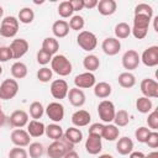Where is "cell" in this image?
Instances as JSON below:
<instances>
[{
    "label": "cell",
    "instance_id": "f907efd6",
    "mask_svg": "<svg viewBox=\"0 0 158 158\" xmlns=\"http://www.w3.org/2000/svg\"><path fill=\"white\" fill-rule=\"evenodd\" d=\"M74 11H80L84 9V0H69Z\"/></svg>",
    "mask_w": 158,
    "mask_h": 158
},
{
    "label": "cell",
    "instance_id": "ab89813d",
    "mask_svg": "<svg viewBox=\"0 0 158 158\" xmlns=\"http://www.w3.org/2000/svg\"><path fill=\"white\" fill-rule=\"evenodd\" d=\"M69 25V28L73 30V31H80L83 30L84 25H85V21H84V17L80 16V15H73L68 22Z\"/></svg>",
    "mask_w": 158,
    "mask_h": 158
},
{
    "label": "cell",
    "instance_id": "b9f144b4",
    "mask_svg": "<svg viewBox=\"0 0 158 158\" xmlns=\"http://www.w3.org/2000/svg\"><path fill=\"white\" fill-rule=\"evenodd\" d=\"M52 77H53V72L48 67H42L37 72V79L41 83H48L49 80H52Z\"/></svg>",
    "mask_w": 158,
    "mask_h": 158
},
{
    "label": "cell",
    "instance_id": "5bb4252c",
    "mask_svg": "<svg viewBox=\"0 0 158 158\" xmlns=\"http://www.w3.org/2000/svg\"><path fill=\"white\" fill-rule=\"evenodd\" d=\"M96 84V79L95 75L90 72H85L81 74H78L74 78V85L78 89H89L93 88Z\"/></svg>",
    "mask_w": 158,
    "mask_h": 158
},
{
    "label": "cell",
    "instance_id": "d590c367",
    "mask_svg": "<svg viewBox=\"0 0 158 158\" xmlns=\"http://www.w3.org/2000/svg\"><path fill=\"white\" fill-rule=\"evenodd\" d=\"M114 125L117 127H125L128 125L130 122V115L126 110H118L115 112V117H114Z\"/></svg>",
    "mask_w": 158,
    "mask_h": 158
},
{
    "label": "cell",
    "instance_id": "836d02e7",
    "mask_svg": "<svg viewBox=\"0 0 158 158\" xmlns=\"http://www.w3.org/2000/svg\"><path fill=\"white\" fill-rule=\"evenodd\" d=\"M33 19H35V12H33V10L31 7H22L19 11V16H17L19 22L28 25V23H31L33 21Z\"/></svg>",
    "mask_w": 158,
    "mask_h": 158
},
{
    "label": "cell",
    "instance_id": "816d5d0a",
    "mask_svg": "<svg viewBox=\"0 0 158 158\" xmlns=\"http://www.w3.org/2000/svg\"><path fill=\"white\" fill-rule=\"evenodd\" d=\"M98 2H99L98 0H84V9H88V10L94 9L98 6Z\"/></svg>",
    "mask_w": 158,
    "mask_h": 158
},
{
    "label": "cell",
    "instance_id": "6125c7cd",
    "mask_svg": "<svg viewBox=\"0 0 158 158\" xmlns=\"http://www.w3.org/2000/svg\"><path fill=\"white\" fill-rule=\"evenodd\" d=\"M0 109H1V104H0Z\"/></svg>",
    "mask_w": 158,
    "mask_h": 158
},
{
    "label": "cell",
    "instance_id": "277c9868",
    "mask_svg": "<svg viewBox=\"0 0 158 158\" xmlns=\"http://www.w3.org/2000/svg\"><path fill=\"white\" fill-rule=\"evenodd\" d=\"M19 20L15 16H6L1 21L0 35L5 38H12L16 36L19 31Z\"/></svg>",
    "mask_w": 158,
    "mask_h": 158
},
{
    "label": "cell",
    "instance_id": "7dc6e473",
    "mask_svg": "<svg viewBox=\"0 0 158 158\" xmlns=\"http://www.w3.org/2000/svg\"><path fill=\"white\" fill-rule=\"evenodd\" d=\"M146 144L151 148H157L158 147V132L157 131H151V133L147 137Z\"/></svg>",
    "mask_w": 158,
    "mask_h": 158
},
{
    "label": "cell",
    "instance_id": "603a6c76",
    "mask_svg": "<svg viewBox=\"0 0 158 158\" xmlns=\"http://www.w3.org/2000/svg\"><path fill=\"white\" fill-rule=\"evenodd\" d=\"M69 25L65 20H57L52 25V32L54 37L57 38H63L69 33Z\"/></svg>",
    "mask_w": 158,
    "mask_h": 158
},
{
    "label": "cell",
    "instance_id": "3957f363",
    "mask_svg": "<svg viewBox=\"0 0 158 158\" xmlns=\"http://www.w3.org/2000/svg\"><path fill=\"white\" fill-rule=\"evenodd\" d=\"M73 144L68 142L64 137H62L59 141H53L48 147H47V154L49 158H63L64 154L73 149Z\"/></svg>",
    "mask_w": 158,
    "mask_h": 158
},
{
    "label": "cell",
    "instance_id": "d6986e66",
    "mask_svg": "<svg viewBox=\"0 0 158 158\" xmlns=\"http://www.w3.org/2000/svg\"><path fill=\"white\" fill-rule=\"evenodd\" d=\"M68 100L69 102L75 106V107H81L84 104H85V100H86V96L84 94V91L81 89H78V88H72L69 89L68 91Z\"/></svg>",
    "mask_w": 158,
    "mask_h": 158
},
{
    "label": "cell",
    "instance_id": "4dcf8cb0",
    "mask_svg": "<svg viewBox=\"0 0 158 158\" xmlns=\"http://www.w3.org/2000/svg\"><path fill=\"white\" fill-rule=\"evenodd\" d=\"M43 51H46L47 53H49L51 56H56V53L59 49V42L54 38V37H46L42 42V48Z\"/></svg>",
    "mask_w": 158,
    "mask_h": 158
},
{
    "label": "cell",
    "instance_id": "f5cc1de1",
    "mask_svg": "<svg viewBox=\"0 0 158 158\" xmlns=\"http://www.w3.org/2000/svg\"><path fill=\"white\" fill-rule=\"evenodd\" d=\"M130 158H146V154L139 152V151H135V152L132 151L130 153Z\"/></svg>",
    "mask_w": 158,
    "mask_h": 158
},
{
    "label": "cell",
    "instance_id": "9a60e30c",
    "mask_svg": "<svg viewBox=\"0 0 158 158\" xmlns=\"http://www.w3.org/2000/svg\"><path fill=\"white\" fill-rule=\"evenodd\" d=\"M139 59L147 67L158 65V46H149L148 48H146Z\"/></svg>",
    "mask_w": 158,
    "mask_h": 158
},
{
    "label": "cell",
    "instance_id": "74e56055",
    "mask_svg": "<svg viewBox=\"0 0 158 158\" xmlns=\"http://www.w3.org/2000/svg\"><path fill=\"white\" fill-rule=\"evenodd\" d=\"M44 114V107L40 101H33L30 105V116L33 120H40Z\"/></svg>",
    "mask_w": 158,
    "mask_h": 158
},
{
    "label": "cell",
    "instance_id": "bcb514c9",
    "mask_svg": "<svg viewBox=\"0 0 158 158\" xmlns=\"http://www.w3.org/2000/svg\"><path fill=\"white\" fill-rule=\"evenodd\" d=\"M37 63L38 64H41V65H46V64H48L51 60H52V57L53 56H51L49 53H47L46 51H43V49H40L38 52H37Z\"/></svg>",
    "mask_w": 158,
    "mask_h": 158
},
{
    "label": "cell",
    "instance_id": "ac0fdd59",
    "mask_svg": "<svg viewBox=\"0 0 158 158\" xmlns=\"http://www.w3.org/2000/svg\"><path fill=\"white\" fill-rule=\"evenodd\" d=\"M101 137L95 136V135H88V138L85 141V149L89 154H99L102 149V142Z\"/></svg>",
    "mask_w": 158,
    "mask_h": 158
},
{
    "label": "cell",
    "instance_id": "680465c9",
    "mask_svg": "<svg viewBox=\"0 0 158 158\" xmlns=\"http://www.w3.org/2000/svg\"><path fill=\"white\" fill-rule=\"evenodd\" d=\"M98 158H114L111 154H109V153H104V154H100Z\"/></svg>",
    "mask_w": 158,
    "mask_h": 158
},
{
    "label": "cell",
    "instance_id": "d6a6232c",
    "mask_svg": "<svg viewBox=\"0 0 158 158\" xmlns=\"http://www.w3.org/2000/svg\"><path fill=\"white\" fill-rule=\"evenodd\" d=\"M136 109L138 110V112L141 114H149L153 110V104L152 100L146 98V96H141L136 100Z\"/></svg>",
    "mask_w": 158,
    "mask_h": 158
},
{
    "label": "cell",
    "instance_id": "7a4b0ae2",
    "mask_svg": "<svg viewBox=\"0 0 158 158\" xmlns=\"http://www.w3.org/2000/svg\"><path fill=\"white\" fill-rule=\"evenodd\" d=\"M152 21V17L146 15H135L133 17V26L131 28V33L137 40H143L148 33V27Z\"/></svg>",
    "mask_w": 158,
    "mask_h": 158
},
{
    "label": "cell",
    "instance_id": "7c38bea8",
    "mask_svg": "<svg viewBox=\"0 0 158 158\" xmlns=\"http://www.w3.org/2000/svg\"><path fill=\"white\" fill-rule=\"evenodd\" d=\"M139 89H141V93L143 94V96H146L148 99L158 98V83L154 79H151V78L143 79L139 84Z\"/></svg>",
    "mask_w": 158,
    "mask_h": 158
},
{
    "label": "cell",
    "instance_id": "f1b7e54d",
    "mask_svg": "<svg viewBox=\"0 0 158 158\" xmlns=\"http://www.w3.org/2000/svg\"><path fill=\"white\" fill-rule=\"evenodd\" d=\"M10 72H11V75L14 79H22L27 75V65L20 60H16L11 65Z\"/></svg>",
    "mask_w": 158,
    "mask_h": 158
},
{
    "label": "cell",
    "instance_id": "30bf717a",
    "mask_svg": "<svg viewBox=\"0 0 158 158\" xmlns=\"http://www.w3.org/2000/svg\"><path fill=\"white\" fill-rule=\"evenodd\" d=\"M49 90H51V95L54 99L62 100V99L67 98L69 88H68V84H67V81L64 79H56V80L52 81Z\"/></svg>",
    "mask_w": 158,
    "mask_h": 158
},
{
    "label": "cell",
    "instance_id": "681fc988",
    "mask_svg": "<svg viewBox=\"0 0 158 158\" xmlns=\"http://www.w3.org/2000/svg\"><path fill=\"white\" fill-rule=\"evenodd\" d=\"M104 126L105 125L99 123V122H95V123L90 125V127H89V135H95V136L101 137L102 136V131H104Z\"/></svg>",
    "mask_w": 158,
    "mask_h": 158
},
{
    "label": "cell",
    "instance_id": "4316f807",
    "mask_svg": "<svg viewBox=\"0 0 158 158\" xmlns=\"http://www.w3.org/2000/svg\"><path fill=\"white\" fill-rule=\"evenodd\" d=\"M44 133H46V136L48 138H51L53 141H59L64 135L63 128L58 123H49L48 126H46Z\"/></svg>",
    "mask_w": 158,
    "mask_h": 158
},
{
    "label": "cell",
    "instance_id": "f35d334b",
    "mask_svg": "<svg viewBox=\"0 0 158 158\" xmlns=\"http://www.w3.org/2000/svg\"><path fill=\"white\" fill-rule=\"evenodd\" d=\"M73 7L70 5V1L69 0H65V1H62L59 5H58V14L60 17L63 19H68V17H72L73 16Z\"/></svg>",
    "mask_w": 158,
    "mask_h": 158
},
{
    "label": "cell",
    "instance_id": "4fadbf2b",
    "mask_svg": "<svg viewBox=\"0 0 158 158\" xmlns=\"http://www.w3.org/2000/svg\"><path fill=\"white\" fill-rule=\"evenodd\" d=\"M10 139L16 147H22V148L27 147L31 143V136L28 135L27 131L22 128H15L10 135Z\"/></svg>",
    "mask_w": 158,
    "mask_h": 158
},
{
    "label": "cell",
    "instance_id": "f6af8a7d",
    "mask_svg": "<svg viewBox=\"0 0 158 158\" xmlns=\"http://www.w3.org/2000/svg\"><path fill=\"white\" fill-rule=\"evenodd\" d=\"M9 158H28V153L22 147H14L9 152Z\"/></svg>",
    "mask_w": 158,
    "mask_h": 158
},
{
    "label": "cell",
    "instance_id": "60d3db41",
    "mask_svg": "<svg viewBox=\"0 0 158 158\" xmlns=\"http://www.w3.org/2000/svg\"><path fill=\"white\" fill-rule=\"evenodd\" d=\"M135 15H146L148 17H153V7L146 2H141L135 7Z\"/></svg>",
    "mask_w": 158,
    "mask_h": 158
},
{
    "label": "cell",
    "instance_id": "52a82bcc",
    "mask_svg": "<svg viewBox=\"0 0 158 158\" xmlns=\"http://www.w3.org/2000/svg\"><path fill=\"white\" fill-rule=\"evenodd\" d=\"M19 93V83L16 79H5L0 84V99L11 100Z\"/></svg>",
    "mask_w": 158,
    "mask_h": 158
},
{
    "label": "cell",
    "instance_id": "ee69618b",
    "mask_svg": "<svg viewBox=\"0 0 158 158\" xmlns=\"http://www.w3.org/2000/svg\"><path fill=\"white\" fill-rule=\"evenodd\" d=\"M147 123H148L149 130H153V131L158 130V111L157 110H153L148 114Z\"/></svg>",
    "mask_w": 158,
    "mask_h": 158
},
{
    "label": "cell",
    "instance_id": "8fae6325",
    "mask_svg": "<svg viewBox=\"0 0 158 158\" xmlns=\"http://www.w3.org/2000/svg\"><path fill=\"white\" fill-rule=\"evenodd\" d=\"M9 47L12 53V59H20L27 53L30 44L25 38H15Z\"/></svg>",
    "mask_w": 158,
    "mask_h": 158
},
{
    "label": "cell",
    "instance_id": "7bdbcfd3",
    "mask_svg": "<svg viewBox=\"0 0 158 158\" xmlns=\"http://www.w3.org/2000/svg\"><path fill=\"white\" fill-rule=\"evenodd\" d=\"M149 133H151V130H149L148 127L142 126V127H138V128L135 131V137H136V139H137L138 142H141V143H146L147 137H148Z\"/></svg>",
    "mask_w": 158,
    "mask_h": 158
},
{
    "label": "cell",
    "instance_id": "1f68e13d",
    "mask_svg": "<svg viewBox=\"0 0 158 158\" xmlns=\"http://www.w3.org/2000/svg\"><path fill=\"white\" fill-rule=\"evenodd\" d=\"M83 67L86 69V72L93 73V72H95V70L99 69L100 60H99V58L95 54H89V56L84 57V59H83Z\"/></svg>",
    "mask_w": 158,
    "mask_h": 158
},
{
    "label": "cell",
    "instance_id": "8d00e7d4",
    "mask_svg": "<svg viewBox=\"0 0 158 158\" xmlns=\"http://www.w3.org/2000/svg\"><path fill=\"white\" fill-rule=\"evenodd\" d=\"M28 156L31 158H41L44 153V148L43 144L40 142H32L28 144V151H27Z\"/></svg>",
    "mask_w": 158,
    "mask_h": 158
},
{
    "label": "cell",
    "instance_id": "c3c4849f",
    "mask_svg": "<svg viewBox=\"0 0 158 158\" xmlns=\"http://www.w3.org/2000/svg\"><path fill=\"white\" fill-rule=\"evenodd\" d=\"M12 59V53L10 47H0V63H5L7 60Z\"/></svg>",
    "mask_w": 158,
    "mask_h": 158
},
{
    "label": "cell",
    "instance_id": "5b68a950",
    "mask_svg": "<svg viewBox=\"0 0 158 158\" xmlns=\"http://www.w3.org/2000/svg\"><path fill=\"white\" fill-rule=\"evenodd\" d=\"M77 43L83 51L91 52L98 46V38L90 31H80L79 35L77 36Z\"/></svg>",
    "mask_w": 158,
    "mask_h": 158
},
{
    "label": "cell",
    "instance_id": "8992f818",
    "mask_svg": "<svg viewBox=\"0 0 158 158\" xmlns=\"http://www.w3.org/2000/svg\"><path fill=\"white\" fill-rule=\"evenodd\" d=\"M115 105L110 100H102L98 105V115L100 120L105 123H111L115 117Z\"/></svg>",
    "mask_w": 158,
    "mask_h": 158
},
{
    "label": "cell",
    "instance_id": "e575fe53",
    "mask_svg": "<svg viewBox=\"0 0 158 158\" xmlns=\"http://www.w3.org/2000/svg\"><path fill=\"white\" fill-rule=\"evenodd\" d=\"M131 35V27L126 22H118L115 26V36L117 40H125Z\"/></svg>",
    "mask_w": 158,
    "mask_h": 158
},
{
    "label": "cell",
    "instance_id": "d4e9b609",
    "mask_svg": "<svg viewBox=\"0 0 158 158\" xmlns=\"http://www.w3.org/2000/svg\"><path fill=\"white\" fill-rule=\"evenodd\" d=\"M112 88L106 81H99L94 85V95L99 99H106L111 95Z\"/></svg>",
    "mask_w": 158,
    "mask_h": 158
},
{
    "label": "cell",
    "instance_id": "484cf974",
    "mask_svg": "<svg viewBox=\"0 0 158 158\" xmlns=\"http://www.w3.org/2000/svg\"><path fill=\"white\" fill-rule=\"evenodd\" d=\"M63 137L74 146V144H78V143L81 142V139H83V132L79 128H77V127H69V128L65 130Z\"/></svg>",
    "mask_w": 158,
    "mask_h": 158
},
{
    "label": "cell",
    "instance_id": "44dd1931",
    "mask_svg": "<svg viewBox=\"0 0 158 158\" xmlns=\"http://www.w3.org/2000/svg\"><path fill=\"white\" fill-rule=\"evenodd\" d=\"M98 11L102 16H111L116 12L117 4L115 0H100L98 2Z\"/></svg>",
    "mask_w": 158,
    "mask_h": 158
},
{
    "label": "cell",
    "instance_id": "11a10c76",
    "mask_svg": "<svg viewBox=\"0 0 158 158\" xmlns=\"http://www.w3.org/2000/svg\"><path fill=\"white\" fill-rule=\"evenodd\" d=\"M6 118H7V117H6V115H5V114H4V111L0 109V127L5 125V122H6Z\"/></svg>",
    "mask_w": 158,
    "mask_h": 158
},
{
    "label": "cell",
    "instance_id": "2e32d148",
    "mask_svg": "<svg viewBox=\"0 0 158 158\" xmlns=\"http://www.w3.org/2000/svg\"><path fill=\"white\" fill-rule=\"evenodd\" d=\"M101 49L106 56H116L121 51V42L116 37H106L101 43Z\"/></svg>",
    "mask_w": 158,
    "mask_h": 158
},
{
    "label": "cell",
    "instance_id": "6da1fadb",
    "mask_svg": "<svg viewBox=\"0 0 158 158\" xmlns=\"http://www.w3.org/2000/svg\"><path fill=\"white\" fill-rule=\"evenodd\" d=\"M51 69L53 73L58 74L59 77H67L72 73L73 65H72L70 60L64 54H56L52 57Z\"/></svg>",
    "mask_w": 158,
    "mask_h": 158
},
{
    "label": "cell",
    "instance_id": "91938a15",
    "mask_svg": "<svg viewBox=\"0 0 158 158\" xmlns=\"http://www.w3.org/2000/svg\"><path fill=\"white\" fill-rule=\"evenodd\" d=\"M2 15H4V9H2L1 6H0V19L2 17Z\"/></svg>",
    "mask_w": 158,
    "mask_h": 158
},
{
    "label": "cell",
    "instance_id": "ba28073f",
    "mask_svg": "<svg viewBox=\"0 0 158 158\" xmlns=\"http://www.w3.org/2000/svg\"><path fill=\"white\" fill-rule=\"evenodd\" d=\"M121 62H122V67L125 69H127V72L135 70V69H137V67L141 62L139 54L135 49H128L123 53V56L121 58Z\"/></svg>",
    "mask_w": 158,
    "mask_h": 158
},
{
    "label": "cell",
    "instance_id": "e0dca14e",
    "mask_svg": "<svg viewBox=\"0 0 158 158\" xmlns=\"http://www.w3.org/2000/svg\"><path fill=\"white\" fill-rule=\"evenodd\" d=\"M9 123L15 128H22L28 123V114L23 110H15L9 117Z\"/></svg>",
    "mask_w": 158,
    "mask_h": 158
},
{
    "label": "cell",
    "instance_id": "94428289",
    "mask_svg": "<svg viewBox=\"0 0 158 158\" xmlns=\"http://www.w3.org/2000/svg\"><path fill=\"white\" fill-rule=\"evenodd\" d=\"M1 74H2V67L0 65V75H1Z\"/></svg>",
    "mask_w": 158,
    "mask_h": 158
},
{
    "label": "cell",
    "instance_id": "7402d4cb",
    "mask_svg": "<svg viewBox=\"0 0 158 158\" xmlns=\"http://www.w3.org/2000/svg\"><path fill=\"white\" fill-rule=\"evenodd\" d=\"M116 151L121 156L130 154L133 151V141L127 136H123V137L118 138V141L116 143Z\"/></svg>",
    "mask_w": 158,
    "mask_h": 158
},
{
    "label": "cell",
    "instance_id": "f546056e",
    "mask_svg": "<svg viewBox=\"0 0 158 158\" xmlns=\"http://www.w3.org/2000/svg\"><path fill=\"white\" fill-rule=\"evenodd\" d=\"M117 81H118L120 86H122L125 89H131L136 84V77L131 72H123L118 75Z\"/></svg>",
    "mask_w": 158,
    "mask_h": 158
},
{
    "label": "cell",
    "instance_id": "6f0895ef",
    "mask_svg": "<svg viewBox=\"0 0 158 158\" xmlns=\"http://www.w3.org/2000/svg\"><path fill=\"white\" fill-rule=\"evenodd\" d=\"M146 158H158V152H157V151H153V152L148 153V154L146 156Z\"/></svg>",
    "mask_w": 158,
    "mask_h": 158
},
{
    "label": "cell",
    "instance_id": "ffe728a7",
    "mask_svg": "<svg viewBox=\"0 0 158 158\" xmlns=\"http://www.w3.org/2000/svg\"><path fill=\"white\" fill-rule=\"evenodd\" d=\"M91 121V116L89 114V111L86 110H77L73 115H72V123L74 125V127H84L88 126Z\"/></svg>",
    "mask_w": 158,
    "mask_h": 158
},
{
    "label": "cell",
    "instance_id": "9c48e42d",
    "mask_svg": "<svg viewBox=\"0 0 158 158\" xmlns=\"http://www.w3.org/2000/svg\"><path fill=\"white\" fill-rule=\"evenodd\" d=\"M44 111H46V115L48 116V118L52 120L54 123L60 122L64 118V106L58 101L49 102L47 105V107L44 109Z\"/></svg>",
    "mask_w": 158,
    "mask_h": 158
},
{
    "label": "cell",
    "instance_id": "cb8c5ba5",
    "mask_svg": "<svg viewBox=\"0 0 158 158\" xmlns=\"http://www.w3.org/2000/svg\"><path fill=\"white\" fill-rule=\"evenodd\" d=\"M44 123L40 120H31L27 123V132L31 137H41L44 135Z\"/></svg>",
    "mask_w": 158,
    "mask_h": 158
},
{
    "label": "cell",
    "instance_id": "db71d44e",
    "mask_svg": "<svg viewBox=\"0 0 158 158\" xmlns=\"http://www.w3.org/2000/svg\"><path fill=\"white\" fill-rule=\"evenodd\" d=\"M63 158H79V154H78L74 149H70V151H68V152L64 154Z\"/></svg>",
    "mask_w": 158,
    "mask_h": 158
},
{
    "label": "cell",
    "instance_id": "83f0119b",
    "mask_svg": "<svg viewBox=\"0 0 158 158\" xmlns=\"http://www.w3.org/2000/svg\"><path fill=\"white\" fill-rule=\"evenodd\" d=\"M120 136V130L117 126H115L114 123H106L104 126V131H102V136L101 138H105L106 141H116Z\"/></svg>",
    "mask_w": 158,
    "mask_h": 158
},
{
    "label": "cell",
    "instance_id": "9f6ffc18",
    "mask_svg": "<svg viewBox=\"0 0 158 158\" xmlns=\"http://www.w3.org/2000/svg\"><path fill=\"white\" fill-rule=\"evenodd\" d=\"M153 28L156 32H158V16L153 17Z\"/></svg>",
    "mask_w": 158,
    "mask_h": 158
}]
</instances>
